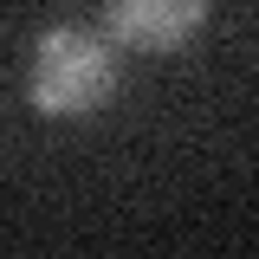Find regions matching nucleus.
Instances as JSON below:
<instances>
[{
    "label": "nucleus",
    "mask_w": 259,
    "mask_h": 259,
    "mask_svg": "<svg viewBox=\"0 0 259 259\" xmlns=\"http://www.w3.org/2000/svg\"><path fill=\"white\" fill-rule=\"evenodd\" d=\"M117 39L91 26H46L32 39L26 59V104L46 123H71V117H97L117 97Z\"/></svg>",
    "instance_id": "1"
},
{
    "label": "nucleus",
    "mask_w": 259,
    "mask_h": 259,
    "mask_svg": "<svg viewBox=\"0 0 259 259\" xmlns=\"http://www.w3.org/2000/svg\"><path fill=\"white\" fill-rule=\"evenodd\" d=\"M214 0H104V32L123 52H175L188 46Z\"/></svg>",
    "instance_id": "2"
}]
</instances>
